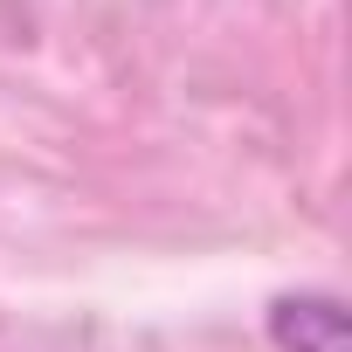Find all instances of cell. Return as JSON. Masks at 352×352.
Segmentation results:
<instances>
[{
  "label": "cell",
  "instance_id": "1",
  "mask_svg": "<svg viewBox=\"0 0 352 352\" xmlns=\"http://www.w3.org/2000/svg\"><path fill=\"white\" fill-rule=\"evenodd\" d=\"M270 345L276 352H345V304L331 290H297L270 304Z\"/></svg>",
  "mask_w": 352,
  "mask_h": 352
}]
</instances>
